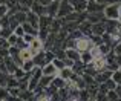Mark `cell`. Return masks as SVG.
I'll return each mask as SVG.
<instances>
[{
    "label": "cell",
    "mask_w": 121,
    "mask_h": 101,
    "mask_svg": "<svg viewBox=\"0 0 121 101\" xmlns=\"http://www.w3.org/2000/svg\"><path fill=\"white\" fill-rule=\"evenodd\" d=\"M31 8H32V12H35L39 17H40V15H44V14H46V6L40 5L37 0H34V3H32V6H31Z\"/></svg>",
    "instance_id": "obj_13"
},
{
    "label": "cell",
    "mask_w": 121,
    "mask_h": 101,
    "mask_svg": "<svg viewBox=\"0 0 121 101\" xmlns=\"http://www.w3.org/2000/svg\"><path fill=\"white\" fill-rule=\"evenodd\" d=\"M81 61L83 63H84V64H87V63H91L92 61V60H94V58H92V54H91V50H84V52H81Z\"/></svg>",
    "instance_id": "obj_20"
},
{
    "label": "cell",
    "mask_w": 121,
    "mask_h": 101,
    "mask_svg": "<svg viewBox=\"0 0 121 101\" xmlns=\"http://www.w3.org/2000/svg\"><path fill=\"white\" fill-rule=\"evenodd\" d=\"M41 72H43V75H57L58 74V69H57L55 64L51 61V63H46V64L41 67Z\"/></svg>",
    "instance_id": "obj_9"
},
{
    "label": "cell",
    "mask_w": 121,
    "mask_h": 101,
    "mask_svg": "<svg viewBox=\"0 0 121 101\" xmlns=\"http://www.w3.org/2000/svg\"><path fill=\"white\" fill-rule=\"evenodd\" d=\"M69 3L74 6V11L77 12H84L87 6V0H69Z\"/></svg>",
    "instance_id": "obj_8"
},
{
    "label": "cell",
    "mask_w": 121,
    "mask_h": 101,
    "mask_svg": "<svg viewBox=\"0 0 121 101\" xmlns=\"http://www.w3.org/2000/svg\"><path fill=\"white\" fill-rule=\"evenodd\" d=\"M120 71H121V66H120Z\"/></svg>",
    "instance_id": "obj_39"
},
{
    "label": "cell",
    "mask_w": 121,
    "mask_h": 101,
    "mask_svg": "<svg viewBox=\"0 0 121 101\" xmlns=\"http://www.w3.org/2000/svg\"><path fill=\"white\" fill-rule=\"evenodd\" d=\"M52 63L55 64V67L58 69H63V67H66V61H65V58H58V57H55V58L52 60Z\"/></svg>",
    "instance_id": "obj_23"
},
{
    "label": "cell",
    "mask_w": 121,
    "mask_h": 101,
    "mask_svg": "<svg viewBox=\"0 0 121 101\" xmlns=\"http://www.w3.org/2000/svg\"><path fill=\"white\" fill-rule=\"evenodd\" d=\"M104 32H106V23H104V21L92 23V26H91V34L92 35H103Z\"/></svg>",
    "instance_id": "obj_5"
},
{
    "label": "cell",
    "mask_w": 121,
    "mask_h": 101,
    "mask_svg": "<svg viewBox=\"0 0 121 101\" xmlns=\"http://www.w3.org/2000/svg\"><path fill=\"white\" fill-rule=\"evenodd\" d=\"M66 83H68V81L63 80L60 75H55V77L52 78V84L57 87V89H61V87H65V86H66Z\"/></svg>",
    "instance_id": "obj_17"
},
{
    "label": "cell",
    "mask_w": 121,
    "mask_h": 101,
    "mask_svg": "<svg viewBox=\"0 0 121 101\" xmlns=\"http://www.w3.org/2000/svg\"><path fill=\"white\" fill-rule=\"evenodd\" d=\"M66 58L72 60V61H80L81 58V52H78L75 48H66Z\"/></svg>",
    "instance_id": "obj_7"
},
{
    "label": "cell",
    "mask_w": 121,
    "mask_h": 101,
    "mask_svg": "<svg viewBox=\"0 0 121 101\" xmlns=\"http://www.w3.org/2000/svg\"><path fill=\"white\" fill-rule=\"evenodd\" d=\"M18 38H20V37H18V35H15V34L12 32V34H11V35H9V37H8V38H6V40H8L9 46H14V45H17Z\"/></svg>",
    "instance_id": "obj_27"
},
{
    "label": "cell",
    "mask_w": 121,
    "mask_h": 101,
    "mask_svg": "<svg viewBox=\"0 0 121 101\" xmlns=\"http://www.w3.org/2000/svg\"><path fill=\"white\" fill-rule=\"evenodd\" d=\"M95 2L101 3V5H104V3H109V0H95Z\"/></svg>",
    "instance_id": "obj_36"
},
{
    "label": "cell",
    "mask_w": 121,
    "mask_h": 101,
    "mask_svg": "<svg viewBox=\"0 0 121 101\" xmlns=\"http://www.w3.org/2000/svg\"><path fill=\"white\" fill-rule=\"evenodd\" d=\"M22 26H23V29H25V34H32V35L37 37V34H39V29H37V28H34L31 23H28V21H23V23H22Z\"/></svg>",
    "instance_id": "obj_16"
},
{
    "label": "cell",
    "mask_w": 121,
    "mask_h": 101,
    "mask_svg": "<svg viewBox=\"0 0 121 101\" xmlns=\"http://www.w3.org/2000/svg\"><path fill=\"white\" fill-rule=\"evenodd\" d=\"M26 21H28V23H31L34 28H37V29H39V15H37L35 12L28 11L26 12Z\"/></svg>",
    "instance_id": "obj_10"
},
{
    "label": "cell",
    "mask_w": 121,
    "mask_h": 101,
    "mask_svg": "<svg viewBox=\"0 0 121 101\" xmlns=\"http://www.w3.org/2000/svg\"><path fill=\"white\" fill-rule=\"evenodd\" d=\"M109 3H121V0H109Z\"/></svg>",
    "instance_id": "obj_37"
},
{
    "label": "cell",
    "mask_w": 121,
    "mask_h": 101,
    "mask_svg": "<svg viewBox=\"0 0 121 101\" xmlns=\"http://www.w3.org/2000/svg\"><path fill=\"white\" fill-rule=\"evenodd\" d=\"M103 15L107 20H118L120 18V3H109L104 6Z\"/></svg>",
    "instance_id": "obj_1"
},
{
    "label": "cell",
    "mask_w": 121,
    "mask_h": 101,
    "mask_svg": "<svg viewBox=\"0 0 121 101\" xmlns=\"http://www.w3.org/2000/svg\"><path fill=\"white\" fill-rule=\"evenodd\" d=\"M94 46V43L91 42L89 38H86L84 35H81L80 38L75 40V49L78 50V52H84V50H89Z\"/></svg>",
    "instance_id": "obj_2"
},
{
    "label": "cell",
    "mask_w": 121,
    "mask_h": 101,
    "mask_svg": "<svg viewBox=\"0 0 121 101\" xmlns=\"http://www.w3.org/2000/svg\"><path fill=\"white\" fill-rule=\"evenodd\" d=\"M61 26H63V21H61V20H54V18H52V21H51V26H49V32L58 34L60 29H61Z\"/></svg>",
    "instance_id": "obj_15"
},
{
    "label": "cell",
    "mask_w": 121,
    "mask_h": 101,
    "mask_svg": "<svg viewBox=\"0 0 121 101\" xmlns=\"http://www.w3.org/2000/svg\"><path fill=\"white\" fill-rule=\"evenodd\" d=\"M43 48H44V43L41 42L40 38H37V37H35V38H34L31 43H29V45H28V49L31 50L32 57H34V55H37V54H39L40 50H43Z\"/></svg>",
    "instance_id": "obj_4"
},
{
    "label": "cell",
    "mask_w": 121,
    "mask_h": 101,
    "mask_svg": "<svg viewBox=\"0 0 121 101\" xmlns=\"http://www.w3.org/2000/svg\"><path fill=\"white\" fill-rule=\"evenodd\" d=\"M34 0H18V5H20V11H25L28 12L29 11V8L32 6Z\"/></svg>",
    "instance_id": "obj_19"
},
{
    "label": "cell",
    "mask_w": 121,
    "mask_h": 101,
    "mask_svg": "<svg viewBox=\"0 0 121 101\" xmlns=\"http://www.w3.org/2000/svg\"><path fill=\"white\" fill-rule=\"evenodd\" d=\"M110 78H112V80L115 81L117 84H121V71H120V69L113 71V72H112V77H110Z\"/></svg>",
    "instance_id": "obj_26"
},
{
    "label": "cell",
    "mask_w": 121,
    "mask_h": 101,
    "mask_svg": "<svg viewBox=\"0 0 121 101\" xmlns=\"http://www.w3.org/2000/svg\"><path fill=\"white\" fill-rule=\"evenodd\" d=\"M12 32H14V31H12L9 26H6V28H0V37H2V38H8V37L11 35Z\"/></svg>",
    "instance_id": "obj_24"
},
{
    "label": "cell",
    "mask_w": 121,
    "mask_h": 101,
    "mask_svg": "<svg viewBox=\"0 0 121 101\" xmlns=\"http://www.w3.org/2000/svg\"><path fill=\"white\" fill-rule=\"evenodd\" d=\"M34 67H35V64H34V60L29 58V60H25L23 64H22V69H23L25 72H32Z\"/></svg>",
    "instance_id": "obj_18"
},
{
    "label": "cell",
    "mask_w": 121,
    "mask_h": 101,
    "mask_svg": "<svg viewBox=\"0 0 121 101\" xmlns=\"http://www.w3.org/2000/svg\"><path fill=\"white\" fill-rule=\"evenodd\" d=\"M113 52H115V54H120V52H121V40H120L118 43H117L115 48H113Z\"/></svg>",
    "instance_id": "obj_32"
},
{
    "label": "cell",
    "mask_w": 121,
    "mask_h": 101,
    "mask_svg": "<svg viewBox=\"0 0 121 101\" xmlns=\"http://www.w3.org/2000/svg\"><path fill=\"white\" fill-rule=\"evenodd\" d=\"M60 2H61V0H60Z\"/></svg>",
    "instance_id": "obj_40"
},
{
    "label": "cell",
    "mask_w": 121,
    "mask_h": 101,
    "mask_svg": "<svg viewBox=\"0 0 121 101\" xmlns=\"http://www.w3.org/2000/svg\"><path fill=\"white\" fill-rule=\"evenodd\" d=\"M0 100H11L8 87H0Z\"/></svg>",
    "instance_id": "obj_25"
},
{
    "label": "cell",
    "mask_w": 121,
    "mask_h": 101,
    "mask_svg": "<svg viewBox=\"0 0 121 101\" xmlns=\"http://www.w3.org/2000/svg\"><path fill=\"white\" fill-rule=\"evenodd\" d=\"M5 64H6V71L9 72V74H14V71L17 67H20V66H17L15 64V61L12 60V57L11 55H8V57H5Z\"/></svg>",
    "instance_id": "obj_11"
},
{
    "label": "cell",
    "mask_w": 121,
    "mask_h": 101,
    "mask_svg": "<svg viewBox=\"0 0 121 101\" xmlns=\"http://www.w3.org/2000/svg\"><path fill=\"white\" fill-rule=\"evenodd\" d=\"M115 92H117V95H118V98L121 100V84H117V87H115Z\"/></svg>",
    "instance_id": "obj_33"
},
{
    "label": "cell",
    "mask_w": 121,
    "mask_h": 101,
    "mask_svg": "<svg viewBox=\"0 0 121 101\" xmlns=\"http://www.w3.org/2000/svg\"><path fill=\"white\" fill-rule=\"evenodd\" d=\"M0 28H2V26H0Z\"/></svg>",
    "instance_id": "obj_41"
},
{
    "label": "cell",
    "mask_w": 121,
    "mask_h": 101,
    "mask_svg": "<svg viewBox=\"0 0 121 101\" xmlns=\"http://www.w3.org/2000/svg\"><path fill=\"white\" fill-rule=\"evenodd\" d=\"M14 34H15V35H18V37H23V35H25L23 26H22V25H18L17 28H14Z\"/></svg>",
    "instance_id": "obj_29"
},
{
    "label": "cell",
    "mask_w": 121,
    "mask_h": 101,
    "mask_svg": "<svg viewBox=\"0 0 121 101\" xmlns=\"http://www.w3.org/2000/svg\"><path fill=\"white\" fill-rule=\"evenodd\" d=\"M106 98L107 100H113V101H115V100H120L118 95H117V92H115V89H110L109 92L106 93Z\"/></svg>",
    "instance_id": "obj_28"
},
{
    "label": "cell",
    "mask_w": 121,
    "mask_h": 101,
    "mask_svg": "<svg viewBox=\"0 0 121 101\" xmlns=\"http://www.w3.org/2000/svg\"><path fill=\"white\" fill-rule=\"evenodd\" d=\"M72 11H74V6L69 3V0H61V2H60V6H58V12H57V17L61 18V17H65V15L71 14Z\"/></svg>",
    "instance_id": "obj_3"
},
{
    "label": "cell",
    "mask_w": 121,
    "mask_h": 101,
    "mask_svg": "<svg viewBox=\"0 0 121 101\" xmlns=\"http://www.w3.org/2000/svg\"><path fill=\"white\" fill-rule=\"evenodd\" d=\"M54 77H55V75H41V77H40V81H39V86L43 87V89H46V87L52 83V78Z\"/></svg>",
    "instance_id": "obj_14"
},
{
    "label": "cell",
    "mask_w": 121,
    "mask_h": 101,
    "mask_svg": "<svg viewBox=\"0 0 121 101\" xmlns=\"http://www.w3.org/2000/svg\"><path fill=\"white\" fill-rule=\"evenodd\" d=\"M57 75H60V77L63 78V80H66V81H69L72 78V75H74V71H72L69 66H66V67H63V69H60L58 71V74Z\"/></svg>",
    "instance_id": "obj_12"
},
{
    "label": "cell",
    "mask_w": 121,
    "mask_h": 101,
    "mask_svg": "<svg viewBox=\"0 0 121 101\" xmlns=\"http://www.w3.org/2000/svg\"><path fill=\"white\" fill-rule=\"evenodd\" d=\"M8 77H9V72L0 71V87H6V83H8Z\"/></svg>",
    "instance_id": "obj_22"
},
{
    "label": "cell",
    "mask_w": 121,
    "mask_h": 101,
    "mask_svg": "<svg viewBox=\"0 0 121 101\" xmlns=\"http://www.w3.org/2000/svg\"><path fill=\"white\" fill-rule=\"evenodd\" d=\"M22 38H23V42L26 43V45H29V43L32 42L34 38H35V35H32V34H25V35L22 37Z\"/></svg>",
    "instance_id": "obj_30"
},
{
    "label": "cell",
    "mask_w": 121,
    "mask_h": 101,
    "mask_svg": "<svg viewBox=\"0 0 121 101\" xmlns=\"http://www.w3.org/2000/svg\"><path fill=\"white\" fill-rule=\"evenodd\" d=\"M18 55H20V58L23 60H29V58H32V54H31V50L28 49V48H23V49H20V54H18Z\"/></svg>",
    "instance_id": "obj_21"
},
{
    "label": "cell",
    "mask_w": 121,
    "mask_h": 101,
    "mask_svg": "<svg viewBox=\"0 0 121 101\" xmlns=\"http://www.w3.org/2000/svg\"><path fill=\"white\" fill-rule=\"evenodd\" d=\"M115 60H117V63H118V66H121V52L115 54Z\"/></svg>",
    "instance_id": "obj_35"
},
{
    "label": "cell",
    "mask_w": 121,
    "mask_h": 101,
    "mask_svg": "<svg viewBox=\"0 0 121 101\" xmlns=\"http://www.w3.org/2000/svg\"><path fill=\"white\" fill-rule=\"evenodd\" d=\"M37 2H39L40 5H43V6H48L51 2H52V0H37Z\"/></svg>",
    "instance_id": "obj_34"
},
{
    "label": "cell",
    "mask_w": 121,
    "mask_h": 101,
    "mask_svg": "<svg viewBox=\"0 0 121 101\" xmlns=\"http://www.w3.org/2000/svg\"><path fill=\"white\" fill-rule=\"evenodd\" d=\"M120 15H121V3H120Z\"/></svg>",
    "instance_id": "obj_38"
},
{
    "label": "cell",
    "mask_w": 121,
    "mask_h": 101,
    "mask_svg": "<svg viewBox=\"0 0 121 101\" xmlns=\"http://www.w3.org/2000/svg\"><path fill=\"white\" fill-rule=\"evenodd\" d=\"M58 6H60V0H52L49 5L46 6V14L49 17H57V12H58Z\"/></svg>",
    "instance_id": "obj_6"
},
{
    "label": "cell",
    "mask_w": 121,
    "mask_h": 101,
    "mask_svg": "<svg viewBox=\"0 0 121 101\" xmlns=\"http://www.w3.org/2000/svg\"><path fill=\"white\" fill-rule=\"evenodd\" d=\"M8 9H9V8L5 5V3H3V5H0V18H2V17H5V15L8 14Z\"/></svg>",
    "instance_id": "obj_31"
}]
</instances>
